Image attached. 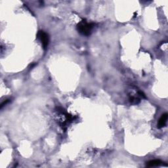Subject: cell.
I'll use <instances>...</instances> for the list:
<instances>
[{
  "label": "cell",
  "mask_w": 168,
  "mask_h": 168,
  "mask_svg": "<svg viewBox=\"0 0 168 168\" xmlns=\"http://www.w3.org/2000/svg\"><path fill=\"white\" fill-rule=\"evenodd\" d=\"M95 26L93 23H88L86 21H82L77 25V30L78 32L84 35H89L91 34V31Z\"/></svg>",
  "instance_id": "1"
},
{
  "label": "cell",
  "mask_w": 168,
  "mask_h": 168,
  "mask_svg": "<svg viewBox=\"0 0 168 168\" xmlns=\"http://www.w3.org/2000/svg\"><path fill=\"white\" fill-rule=\"evenodd\" d=\"M37 36L38 39H39V41H41L42 46H43V48L44 49H46L47 48H48L49 41V35L48 33H46V32H44V31L40 30L38 32Z\"/></svg>",
  "instance_id": "2"
},
{
  "label": "cell",
  "mask_w": 168,
  "mask_h": 168,
  "mask_svg": "<svg viewBox=\"0 0 168 168\" xmlns=\"http://www.w3.org/2000/svg\"><path fill=\"white\" fill-rule=\"evenodd\" d=\"M167 114L165 113L162 114V116H161V118H160V120H159L158 121V128L160 129L164 127L165 124H166L167 122Z\"/></svg>",
  "instance_id": "3"
},
{
  "label": "cell",
  "mask_w": 168,
  "mask_h": 168,
  "mask_svg": "<svg viewBox=\"0 0 168 168\" xmlns=\"http://www.w3.org/2000/svg\"><path fill=\"white\" fill-rule=\"evenodd\" d=\"M163 163L162 161L160 160H151L149 161V162H147V167H156V166H159V165H161L163 164Z\"/></svg>",
  "instance_id": "4"
},
{
  "label": "cell",
  "mask_w": 168,
  "mask_h": 168,
  "mask_svg": "<svg viewBox=\"0 0 168 168\" xmlns=\"http://www.w3.org/2000/svg\"><path fill=\"white\" fill-rule=\"evenodd\" d=\"M8 102H9V100H5V101H4V102H3V103H2V104H1V108H3V106H4V105H5V104H7V103Z\"/></svg>",
  "instance_id": "5"
}]
</instances>
